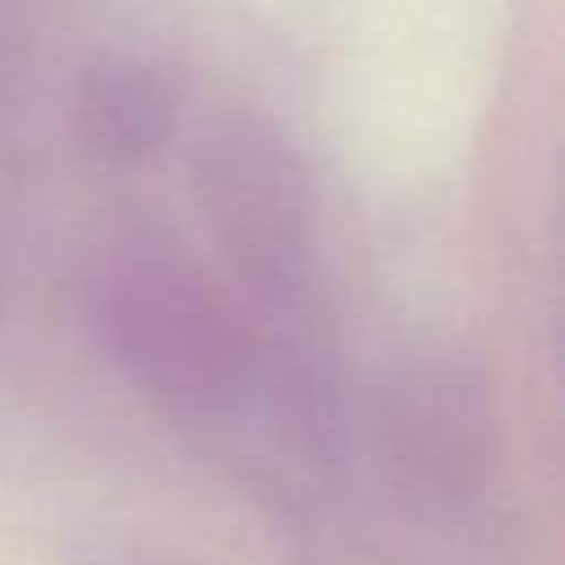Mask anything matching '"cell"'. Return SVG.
Wrapping results in <instances>:
<instances>
[{"mask_svg":"<svg viewBox=\"0 0 565 565\" xmlns=\"http://www.w3.org/2000/svg\"><path fill=\"white\" fill-rule=\"evenodd\" d=\"M79 309L106 362L177 415H234L269 375L243 300L159 225L115 230L88 252Z\"/></svg>","mask_w":565,"mask_h":565,"instance_id":"6da1fadb","label":"cell"},{"mask_svg":"<svg viewBox=\"0 0 565 565\" xmlns=\"http://www.w3.org/2000/svg\"><path fill=\"white\" fill-rule=\"evenodd\" d=\"M199 207L221 278L243 300L269 375L282 366L300 388L305 424H331L327 371V265L313 194L269 137L230 132L199 159Z\"/></svg>","mask_w":565,"mask_h":565,"instance_id":"7a4b0ae2","label":"cell"},{"mask_svg":"<svg viewBox=\"0 0 565 565\" xmlns=\"http://www.w3.org/2000/svg\"><path fill=\"white\" fill-rule=\"evenodd\" d=\"M380 450L397 486L433 508L486 490L499 455V397L490 371L463 349H424L380 388Z\"/></svg>","mask_w":565,"mask_h":565,"instance_id":"3957f363","label":"cell"}]
</instances>
